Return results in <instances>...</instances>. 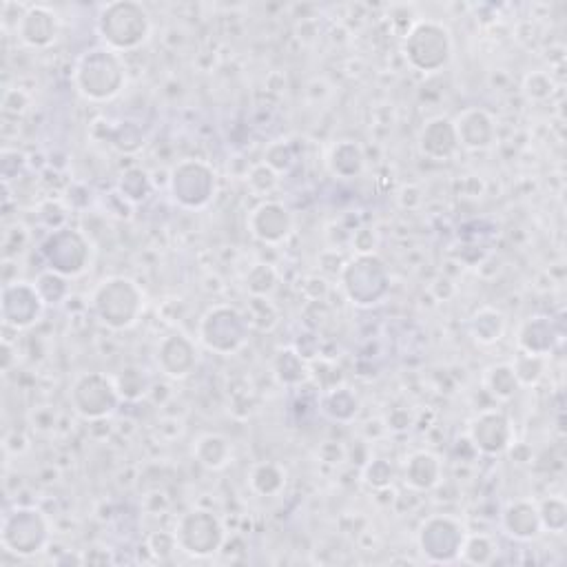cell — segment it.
I'll return each mask as SVG.
<instances>
[{"label": "cell", "mask_w": 567, "mask_h": 567, "mask_svg": "<svg viewBox=\"0 0 567 567\" xmlns=\"http://www.w3.org/2000/svg\"><path fill=\"white\" fill-rule=\"evenodd\" d=\"M100 36L113 49H133L149 36V16L138 3H111L98 18Z\"/></svg>", "instance_id": "1"}, {"label": "cell", "mask_w": 567, "mask_h": 567, "mask_svg": "<svg viewBox=\"0 0 567 567\" xmlns=\"http://www.w3.org/2000/svg\"><path fill=\"white\" fill-rule=\"evenodd\" d=\"M80 91L91 100H107L116 96L122 85L120 58L109 49H96L80 60Z\"/></svg>", "instance_id": "2"}, {"label": "cell", "mask_w": 567, "mask_h": 567, "mask_svg": "<svg viewBox=\"0 0 567 567\" xmlns=\"http://www.w3.org/2000/svg\"><path fill=\"white\" fill-rule=\"evenodd\" d=\"M406 58L421 71H437L448 63L452 43L446 27L437 23H419L410 29L404 43Z\"/></svg>", "instance_id": "3"}, {"label": "cell", "mask_w": 567, "mask_h": 567, "mask_svg": "<svg viewBox=\"0 0 567 567\" xmlns=\"http://www.w3.org/2000/svg\"><path fill=\"white\" fill-rule=\"evenodd\" d=\"M140 300L142 297L136 284L118 277V280H109L98 288L94 302L102 322L113 328H125L136 322Z\"/></svg>", "instance_id": "4"}, {"label": "cell", "mask_w": 567, "mask_h": 567, "mask_svg": "<svg viewBox=\"0 0 567 567\" xmlns=\"http://www.w3.org/2000/svg\"><path fill=\"white\" fill-rule=\"evenodd\" d=\"M175 543H180L182 550L189 554L209 556L220 548L222 528L218 519L209 512H189L182 519L178 534H175Z\"/></svg>", "instance_id": "5"}, {"label": "cell", "mask_w": 567, "mask_h": 567, "mask_svg": "<svg viewBox=\"0 0 567 567\" xmlns=\"http://www.w3.org/2000/svg\"><path fill=\"white\" fill-rule=\"evenodd\" d=\"M74 401L80 415L89 419L105 417L116 408L118 390L109 384V379L100 375L80 377L74 386Z\"/></svg>", "instance_id": "6"}, {"label": "cell", "mask_w": 567, "mask_h": 567, "mask_svg": "<svg viewBox=\"0 0 567 567\" xmlns=\"http://www.w3.org/2000/svg\"><path fill=\"white\" fill-rule=\"evenodd\" d=\"M470 437L479 450L488 452V455H499L512 441L510 421L501 412H483L472 421Z\"/></svg>", "instance_id": "7"}, {"label": "cell", "mask_w": 567, "mask_h": 567, "mask_svg": "<svg viewBox=\"0 0 567 567\" xmlns=\"http://www.w3.org/2000/svg\"><path fill=\"white\" fill-rule=\"evenodd\" d=\"M459 144L457 129L446 118H435L430 120L419 136V147L424 151V156L435 158V160H446L455 153Z\"/></svg>", "instance_id": "8"}, {"label": "cell", "mask_w": 567, "mask_h": 567, "mask_svg": "<svg viewBox=\"0 0 567 567\" xmlns=\"http://www.w3.org/2000/svg\"><path fill=\"white\" fill-rule=\"evenodd\" d=\"M253 233L264 242H280L291 231V215L282 204L266 202L253 211L251 218Z\"/></svg>", "instance_id": "9"}, {"label": "cell", "mask_w": 567, "mask_h": 567, "mask_svg": "<svg viewBox=\"0 0 567 567\" xmlns=\"http://www.w3.org/2000/svg\"><path fill=\"white\" fill-rule=\"evenodd\" d=\"M18 34L27 45L47 47L51 40H56L58 34L56 16L45 7H32L23 18H20Z\"/></svg>", "instance_id": "10"}, {"label": "cell", "mask_w": 567, "mask_h": 567, "mask_svg": "<svg viewBox=\"0 0 567 567\" xmlns=\"http://www.w3.org/2000/svg\"><path fill=\"white\" fill-rule=\"evenodd\" d=\"M505 528L517 539H532L541 530V517L530 503L519 501L510 505L508 514H505Z\"/></svg>", "instance_id": "11"}, {"label": "cell", "mask_w": 567, "mask_h": 567, "mask_svg": "<svg viewBox=\"0 0 567 567\" xmlns=\"http://www.w3.org/2000/svg\"><path fill=\"white\" fill-rule=\"evenodd\" d=\"M406 481L417 490H430L439 483V461L428 452L412 455L406 466Z\"/></svg>", "instance_id": "12"}, {"label": "cell", "mask_w": 567, "mask_h": 567, "mask_svg": "<svg viewBox=\"0 0 567 567\" xmlns=\"http://www.w3.org/2000/svg\"><path fill=\"white\" fill-rule=\"evenodd\" d=\"M195 457L200 459L202 466L211 470H220L231 459V446L229 441L220 435H204L195 443Z\"/></svg>", "instance_id": "13"}, {"label": "cell", "mask_w": 567, "mask_h": 567, "mask_svg": "<svg viewBox=\"0 0 567 567\" xmlns=\"http://www.w3.org/2000/svg\"><path fill=\"white\" fill-rule=\"evenodd\" d=\"M486 384L490 388V393L499 399H510L519 388V381L514 377V370L510 364L492 366L486 375Z\"/></svg>", "instance_id": "14"}, {"label": "cell", "mask_w": 567, "mask_h": 567, "mask_svg": "<svg viewBox=\"0 0 567 567\" xmlns=\"http://www.w3.org/2000/svg\"><path fill=\"white\" fill-rule=\"evenodd\" d=\"M277 477H284V472L275 463H260L251 472V486L255 488V492L271 497V494H277L284 488V481H271Z\"/></svg>", "instance_id": "15"}, {"label": "cell", "mask_w": 567, "mask_h": 567, "mask_svg": "<svg viewBox=\"0 0 567 567\" xmlns=\"http://www.w3.org/2000/svg\"><path fill=\"white\" fill-rule=\"evenodd\" d=\"M519 384H536L543 375V357L534 353H521L517 362L510 364Z\"/></svg>", "instance_id": "16"}]
</instances>
